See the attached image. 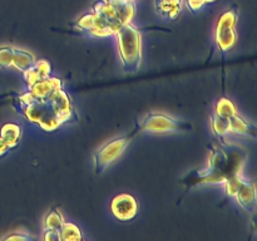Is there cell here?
Returning a JSON list of instances; mask_svg holds the SVG:
<instances>
[{
  "mask_svg": "<svg viewBox=\"0 0 257 241\" xmlns=\"http://www.w3.org/2000/svg\"><path fill=\"white\" fill-rule=\"evenodd\" d=\"M242 163L243 160L238 153H227L223 150L211 147L208 167L203 171H192L182 178V183L187 190L202 183H222L232 176L240 175Z\"/></svg>",
  "mask_w": 257,
  "mask_h": 241,
  "instance_id": "cell-1",
  "label": "cell"
},
{
  "mask_svg": "<svg viewBox=\"0 0 257 241\" xmlns=\"http://www.w3.org/2000/svg\"><path fill=\"white\" fill-rule=\"evenodd\" d=\"M17 100L19 103V112L29 122L38 125L45 132H54L62 126L50 97L47 99H37L27 92L17 95Z\"/></svg>",
  "mask_w": 257,
  "mask_h": 241,
  "instance_id": "cell-2",
  "label": "cell"
},
{
  "mask_svg": "<svg viewBox=\"0 0 257 241\" xmlns=\"http://www.w3.org/2000/svg\"><path fill=\"white\" fill-rule=\"evenodd\" d=\"M118 50L123 69L128 73H135L140 69L142 63V45L141 33L131 23L123 24L117 33Z\"/></svg>",
  "mask_w": 257,
  "mask_h": 241,
  "instance_id": "cell-3",
  "label": "cell"
},
{
  "mask_svg": "<svg viewBox=\"0 0 257 241\" xmlns=\"http://www.w3.org/2000/svg\"><path fill=\"white\" fill-rule=\"evenodd\" d=\"M137 132L148 131V132H188L192 131V125L185 120H178L170 115L162 113L151 112L136 126Z\"/></svg>",
  "mask_w": 257,
  "mask_h": 241,
  "instance_id": "cell-4",
  "label": "cell"
},
{
  "mask_svg": "<svg viewBox=\"0 0 257 241\" xmlns=\"http://www.w3.org/2000/svg\"><path fill=\"white\" fill-rule=\"evenodd\" d=\"M138 133L137 131H133L131 135L123 136V137L115 138V140L110 141L107 145L103 146L102 148L97 151L94 153V170L97 175L104 172L105 168L110 165V163L114 162L123 152L127 148V146L130 145L131 140H132L133 136Z\"/></svg>",
  "mask_w": 257,
  "mask_h": 241,
  "instance_id": "cell-5",
  "label": "cell"
},
{
  "mask_svg": "<svg viewBox=\"0 0 257 241\" xmlns=\"http://www.w3.org/2000/svg\"><path fill=\"white\" fill-rule=\"evenodd\" d=\"M95 19V24H97L98 37L104 38L110 37V35H115V33L119 30L122 27L119 18L114 13V10L110 8L105 0H97L93 4L92 10Z\"/></svg>",
  "mask_w": 257,
  "mask_h": 241,
  "instance_id": "cell-6",
  "label": "cell"
},
{
  "mask_svg": "<svg viewBox=\"0 0 257 241\" xmlns=\"http://www.w3.org/2000/svg\"><path fill=\"white\" fill-rule=\"evenodd\" d=\"M236 22H237V8L236 7L223 13L218 19L215 40L217 47L222 52H228L235 47L236 40H237V35L235 32Z\"/></svg>",
  "mask_w": 257,
  "mask_h": 241,
  "instance_id": "cell-7",
  "label": "cell"
},
{
  "mask_svg": "<svg viewBox=\"0 0 257 241\" xmlns=\"http://www.w3.org/2000/svg\"><path fill=\"white\" fill-rule=\"evenodd\" d=\"M54 109L57 112L58 118H59L60 125H67V123L78 122V114L74 110L72 104L70 97L63 88H59L50 95Z\"/></svg>",
  "mask_w": 257,
  "mask_h": 241,
  "instance_id": "cell-8",
  "label": "cell"
},
{
  "mask_svg": "<svg viewBox=\"0 0 257 241\" xmlns=\"http://www.w3.org/2000/svg\"><path fill=\"white\" fill-rule=\"evenodd\" d=\"M110 210L119 221H131L137 216L138 202L130 193H120L112 200Z\"/></svg>",
  "mask_w": 257,
  "mask_h": 241,
  "instance_id": "cell-9",
  "label": "cell"
},
{
  "mask_svg": "<svg viewBox=\"0 0 257 241\" xmlns=\"http://www.w3.org/2000/svg\"><path fill=\"white\" fill-rule=\"evenodd\" d=\"M235 197L237 198V202L240 203V206L243 210H246L247 212H253L255 211L256 190L253 182L241 177L240 186H238Z\"/></svg>",
  "mask_w": 257,
  "mask_h": 241,
  "instance_id": "cell-10",
  "label": "cell"
},
{
  "mask_svg": "<svg viewBox=\"0 0 257 241\" xmlns=\"http://www.w3.org/2000/svg\"><path fill=\"white\" fill-rule=\"evenodd\" d=\"M63 88V83L59 78H52L49 75L42 80H38L29 87V94L37 99H47L55 90Z\"/></svg>",
  "mask_w": 257,
  "mask_h": 241,
  "instance_id": "cell-11",
  "label": "cell"
},
{
  "mask_svg": "<svg viewBox=\"0 0 257 241\" xmlns=\"http://www.w3.org/2000/svg\"><path fill=\"white\" fill-rule=\"evenodd\" d=\"M110 5L122 24H128L135 15V5L132 0H105Z\"/></svg>",
  "mask_w": 257,
  "mask_h": 241,
  "instance_id": "cell-12",
  "label": "cell"
},
{
  "mask_svg": "<svg viewBox=\"0 0 257 241\" xmlns=\"http://www.w3.org/2000/svg\"><path fill=\"white\" fill-rule=\"evenodd\" d=\"M228 128H230V132L236 133V135H242L247 136V137H251L252 140L256 138L257 130L252 123L247 122L246 119H243L242 117L236 113L232 117L228 119Z\"/></svg>",
  "mask_w": 257,
  "mask_h": 241,
  "instance_id": "cell-13",
  "label": "cell"
},
{
  "mask_svg": "<svg viewBox=\"0 0 257 241\" xmlns=\"http://www.w3.org/2000/svg\"><path fill=\"white\" fill-rule=\"evenodd\" d=\"M50 75V64L47 60H38L34 63L30 69H28L27 72H24V79L27 82V84L33 85L38 80H42L44 78H48Z\"/></svg>",
  "mask_w": 257,
  "mask_h": 241,
  "instance_id": "cell-14",
  "label": "cell"
},
{
  "mask_svg": "<svg viewBox=\"0 0 257 241\" xmlns=\"http://www.w3.org/2000/svg\"><path fill=\"white\" fill-rule=\"evenodd\" d=\"M156 10L167 19H176L182 10V0H156Z\"/></svg>",
  "mask_w": 257,
  "mask_h": 241,
  "instance_id": "cell-15",
  "label": "cell"
},
{
  "mask_svg": "<svg viewBox=\"0 0 257 241\" xmlns=\"http://www.w3.org/2000/svg\"><path fill=\"white\" fill-rule=\"evenodd\" d=\"M35 62L37 60H35L34 55L28 52V50L19 49V48H13L12 67H14L17 70H20L22 73L27 72L28 69H30L34 65Z\"/></svg>",
  "mask_w": 257,
  "mask_h": 241,
  "instance_id": "cell-16",
  "label": "cell"
},
{
  "mask_svg": "<svg viewBox=\"0 0 257 241\" xmlns=\"http://www.w3.org/2000/svg\"><path fill=\"white\" fill-rule=\"evenodd\" d=\"M22 135V127L15 123H5L0 128V137L5 141V143L10 148H14L19 145Z\"/></svg>",
  "mask_w": 257,
  "mask_h": 241,
  "instance_id": "cell-17",
  "label": "cell"
},
{
  "mask_svg": "<svg viewBox=\"0 0 257 241\" xmlns=\"http://www.w3.org/2000/svg\"><path fill=\"white\" fill-rule=\"evenodd\" d=\"M74 30L83 35H89V37H98L97 24H95L94 15L92 12L87 13L83 15L75 24H73Z\"/></svg>",
  "mask_w": 257,
  "mask_h": 241,
  "instance_id": "cell-18",
  "label": "cell"
},
{
  "mask_svg": "<svg viewBox=\"0 0 257 241\" xmlns=\"http://www.w3.org/2000/svg\"><path fill=\"white\" fill-rule=\"evenodd\" d=\"M60 241H80L83 240V235L80 228L72 222H63L59 230Z\"/></svg>",
  "mask_w": 257,
  "mask_h": 241,
  "instance_id": "cell-19",
  "label": "cell"
},
{
  "mask_svg": "<svg viewBox=\"0 0 257 241\" xmlns=\"http://www.w3.org/2000/svg\"><path fill=\"white\" fill-rule=\"evenodd\" d=\"M236 113H237V110H236L235 104H233L228 98H221L217 102V104H216L215 114L223 118V119H230V118L232 117L233 114H236Z\"/></svg>",
  "mask_w": 257,
  "mask_h": 241,
  "instance_id": "cell-20",
  "label": "cell"
},
{
  "mask_svg": "<svg viewBox=\"0 0 257 241\" xmlns=\"http://www.w3.org/2000/svg\"><path fill=\"white\" fill-rule=\"evenodd\" d=\"M64 222L62 213L58 208H53L44 221V230H57L59 231L62 227V223Z\"/></svg>",
  "mask_w": 257,
  "mask_h": 241,
  "instance_id": "cell-21",
  "label": "cell"
},
{
  "mask_svg": "<svg viewBox=\"0 0 257 241\" xmlns=\"http://www.w3.org/2000/svg\"><path fill=\"white\" fill-rule=\"evenodd\" d=\"M211 125H212L213 132L216 133L218 138L225 140L226 136L230 133V128H228V119H223V118L218 117V115H212L211 118Z\"/></svg>",
  "mask_w": 257,
  "mask_h": 241,
  "instance_id": "cell-22",
  "label": "cell"
},
{
  "mask_svg": "<svg viewBox=\"0 0 257 241\" xmlns=\"http://www.w3.org/2000/svg\"><path fill=\"white\" fill-rule=\"evenodd\" d=\"M13 64V48L2 47L0 48V68L7 69Z\"/></svg>",
  "mask_w": 257,
  "mask_h": 241,
  "instance_id": "cell-23",
  "label": "cell"
},
{
  "mask_svg": "<svg viewBox=\"0 0 257 241\" xmlns=\"http://www.w3.org/2000/svg\"><path fill=\"white\" fill-rule=\"evenodd\" d=\"M212 2H215V0H187V4H188V8L191 9V12L196 13L197 10H200L206 3H212Z\"/></svg>",
  "mask_w": 257,
  "mask_h": 241,
  "instance_id": "cell-24",
  "label": "cell"
},
{
  "mask_svg": "<svg viewBox=\"0 0 257 241\" xmlns=\"http://www.w3.org/2000/svg\"><path fill=\"white\" fill-rule=\"evenodd\" d=\"M44 240L60 241V232L57 230H44Z\"/></svg>",
  "mask_w": 257,
  "mask_h": 241,
  "instance_id": "cell-25",
  "label": "cell"
},
{
  "mask_svg": "<svg viewBox=\"0 0 257 241\" xmlns=\"http://www.w3.org/2000/svg\"><path fill=\"white\" fill-rule=\"evenodd\" d=\"M5 240H33L30 236L28 235H20V233H14V235L8 236Z\"/></svg>",
  "mask_w": 257,
  "mask_h": 241,
  "instance_id": "cell-26",
  "label": "cell"
},
{
  "mask_svg": "<svg viewBox=\"0 0 257 241\" xmlns=\"http://www.w3.org/2000/svg\"><path fill=\"white\" fill-rule=\"evenodd\" d=\"M9 150H10L9 146H8L7 143H5V141L3 140L2 137H0V157H2V156H4V155H7L8 151H9Z\"/></svg>",
  "mask_w": 257,
  "mask_h": 241,
  "instance_id": "cell-27",
  "label": "cell"
},
{
  "mask_svg": "<svg viewBox=\"0 0 257 241\" xmlns=\"http://www.w3.org/2000/svg\"><path fill=\"white\" fill-rule=\"evenodd\" d=\"M132 2H135V0H132Z\"/></svg>",
  "mask_w": 257,
  "mask_h": 241,
  "instance_id": "cell-28",
  "label": "cell"
}]
</instances>
